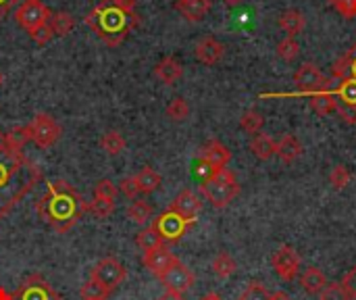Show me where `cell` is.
I'll return each mask as SVG.
<instances>
[{
	"label": "cell",
	"instance_id": "cell-1",
	"mask_svg": "<svg viewBox=\"0 0 356 300\" xmlns=\"http://www.w3.org/2000/svg\"><path fill=\"white\" fill-rule=\"evenodd\" d=\"M40 180V167L23 155V148L8 142L6 132H0V219L6 217Z\"/></svg>",
	"mask_w": 356,
	"mask_h": 300
},
{
	"label": "cell",
	"instance_id": "cell-2",
	"mask_svg": "<svg viewBox=\"0 0 356 300\" xmlns=\"http://www.w3.org/2000/svg\"><path fill=\"white\" fill-rule=\"evenodd\" d=\"M38 215L58 234H67L86 213V200L65 180L48 182L44 196L35 205Z\"/></svg>",
	"mask_w": 356,
	"mask_h": 300
},
{
	"label": "cell",
	"instance_id": "cell-3",
	"mask_svg": "<svg viewBox=\"0 0 356 300\" xmlns=\"http://www.w3.org/2000/svg\"><path fill=\"white\" fill-rule=\"evenodd\" d=\"M86 23L106 46H119L140 23L136 0H100L88 13Z\"/></svg>",
	"mask_w": 356,
	"mask_h": 300
},
{
	"label": "cell",
	"instance_id": "cell-4",
	"mask_svg": "<svg viewBox=\"0 0 356 300\" xmlns=\"http://www.w3.org/2000/svg\"><path fill=\"white\" fill-rule=\"evenodd\" d=\"M200 192L215 209H225L238 196L240 186L229 169H217L200 182Z\"/></svg>",
	"mask_w": 356,
	"mask_h": 300
},
{
	"label": "cell",
	"instance_id": "cell-5",
	"mask_svg": "<svg viewBox=\"0 0 356 300\" xmlns=\"http://www.w3.org/2000/svg\"><path fill=\"white\" fill-rule=\"evenodd\" d=\"M125 278H127V269L115 257H106V259L98 261L90 271V280H94L108 292H115L125 282Z\"/></svg>",
	"mask_w": 356,
	"mask_h": 300
},
{
	"label": "cell",
	"instance_id": "cell-6",
	"mask_svg": "<svg viewBox=\"0 0 356 300\" xmlns=\"http://www.w3.org/2000/svg\"><path fill=\"white\" fill-rule=\"evenodd\" d=\"M27 127L31 134V142L40 148H50L60 138V125L48 113H38L31 123H27Z\"/></svg>",
	"mask_w": 356,
	"mask_h": 300
},
{
	"label": "cell",
	"instance_id": "cell-7",
	"mask_svg": "<svg viewBox=\"0 0 356 300\" xmlns=\"http://www.w3.org/2000/svg\"><path fill=\"white\" fill-rule=\"evenodd\" d=\"M152 226H154V230L161 234L163 242H165V244H171V242L181 240V236H184L194 223L188 221V219H184V217L177 215L175 211L167 209L165 213H161V215L152 221Z\"/></svg>",
	"mask_w": 356,
	"mask_h": 300
},
{
	"label": "cell",
	"instance_id": "cell-8",
	"mask_svg": "<svg viewBox=\"0 0 356 300\" xmlns=\"http://www.w3.org/2000/svg\"><path fill=\"white\" fill-rule=\"evenodd\" d=\"M294 84H296L300 94H317V92H323V90H332L334 79L325 77L313 63H307L296 71Z\"/></svg>",
	"mask_w": 356,
	"mask_h": 300
},
{
	"label": "cell",
	"instance_id": "cell-9",
	"mask_svg": "<svg viewBox=\"0 0 356 300\" xmlns=\"http://www.w3.org/2000/svg\"><path fill=\"white\" fill-rule=\"evenodd\" d=\"M50 15H52L50 8H48L42 0H23L21 6H19L17 13H15V19H17V23L29 33L31 29H35V27L48 23V21H50Z\"/></svg>",
	"mask_w": 356,
	"mask_h": 300
},
{
	"label": "cell",
	"instance_id": "cell-10",
	"mask_svg": "<svg viewBox=\"0 0 356 300\" xmlns=\"http://www.w3.org/2000/svg\"><path fill=\"white\" fill-rule=\"evenodd\" d=\"M161 284H163V288L167 290V292H177V294H184V292H188L192 286H194V282H196V278H194V274L177 259L161 278Z\"/></svg>",
	"mask_w": 356,
	"mask_h": 300
},
{
	"label": "cell",
	"instance_id": "cell-11",
	"mask_svg": "<svg viewBox=\"0 0 356 300\" xmlns=\"http://www.w3.org/2000/svg\"><path fill=\"white\" fill-rule=\"evenodd\" d=\"M271 263H273L275 274H277L284 282L296 280V276H298V271H300V255H298L292 246H288V244H284V246H280V248L275 251Z\"/></svg>",
	"mask_w": 356,
	"mask_h": 300
},
{
	"label": "cell",
	"instance_id": "cell-12",
	"mask_svg": "<svg viewBox=\"0 0 356 300\" xmlns=\"http://www.w3.org/2000/svg\"><path fill=\"white\" fill-rule=\"evenodd\" d=\"M15 300H60V297L42 276L33 274L15 292Z\"/></svg>",
	"mask_w": 356,
	"mask_h": 300
},
{
	"label": "cell",
	"instance_id": "cell-13",
	"mask_svg": "<svg viewBox=\"0 0 356 300\" xmlns=\"http://www.w3.org/2000/svg\"><path fill=\"white\" fill-rule=\"evenodd\" d=\"M175 261H177V257L167 248V244L156 246V248H152V251H146L144 257H142L144 267H146L150 274H154L156 278H161Z\"/></svg>",
	"mask_w": 356,
	"mask_h": 300
},
{
	"label": "cell",
	"instance_id": "cell-14",
	"mask_svg": "<svg viewBox=\"0 0 356 300\" xmlns=\"http://www.w3.org/2000/svg\"><path fill=\"white\" fill-rule=\"evenodd\" d=\"M200 161L207 163L213 171L217 169H225L227 163L232 161V150L221 144L219 140H209L202 148H200Z\"/></svg>",
	"mask_w": 356,
	"mask_h": 300
},
{
	"label": "cell",
	"instance_id": "cell-15",
	"mask_svg": "<svg viewBox=\"0 0 356 300\" xmlns=\"http://www.w3.org/2000/svg\"><path fill=\"white\" fill-rule=\"evenodd\" d=\"M169 209L175 211L177 215H181L184 219L196 223V217H198L200 211H202V200H200V196H198L196 192L184 190V192H179V194L175 196V200L171 203Z\"/></svg>",
	"mask_w": 356,
	"mask_h": 300
},
{
	"label": "cell",
	"instance_id": "cell-16",
	"mask_svg": "<svg viewBox=\"0 0 356 300\" xmlns=\"http://www.w3.org/2000/svg\"><path fill=\"white\" fill-rule=\"evenodd\" d=\"M194 54H196V58H198L202 65H217V63L223 58V54H225V46H223L217 38L207 35V38H202V40L196 44Z\"/></svg>",
	"mask_w": 356,
	"mask_h": 300
},
{
	"label": "cell",
	"instance_id": "cell-17",
	"mask_svg": "<svg viewBox=\"0 0 356 300\" xmlns=\"http://www.w3.org/2000/svg\"><path fill=\"white\" fill-rule=\"evenodd\" d=\"M154 75H156L163 84L173 86V84L184 75V67H181V63H179L175 56H165V58H161V61L156 63Z\"/></svg>",
	"mask_w": 356,
	"mask_h": 300
},
{
	"label": "cell",
	"instance_id": "cell-18",
	"mask_svg": "<svg viewBox=\"0 0 356 300\" xmlns=\"http://www.w3.org/2000/svg\"><path fill=\"white\" fill-rule=\"evenodd\" d=\"M346 77H355L356 79V42L344 56H340L334 63V69H332V79L342 81Z\"/></svg>",
	"mask_w": 356,
	"mask_h": 300
},
{
	"label": "cell",
	"instance_id": "cell-19",
	"mask_svg": "<svg viewBox=\"0 0 356 300\" xmlns=\"http://www.w3.org/2000/svg\"><path fill=\"white\" fill-rule=\"evenodd\" d=\"M275 155H277L284 163H294V161L302 155V144H300V140H298L296 136L286 134V136L277 142Z\"/></svg>",
	"mask_w": 356,
	"mask_h": 300
},
{
	"label": "cell",
	"instance_id": "cell-20",
	"mask_svg": "<svg viewBox=\"0 0 356 300\" xmlns=\"http://www.w3.org/2000/svg\"><path fill=\"white\" fill-rule=\"evenodd\" d=\"M134 180H136V186H138V192H140V194H152V192H156V190L161 188V182H163L161 173L154 171L152 167L140 169V171L134 175Z\"/></svg>",
	"mask_w": 356,
	"mask_h": 300
},
{
	"label": "cell",
	"instance_id": "cell-21",
	"mask_svg": "<svg viewBox=\"0 0 356 300\" xmlns=\"http://www.w3.org/2000/svg\"><path fill=\"white\" fill-rule=\"evenodd\" d=\"M175 6L188 21H202L211 10V0H177Z\"/></svg>",
	"mask_w": 356,
	"mask_h": 300
},
{
	"label": "cell",
	"instance_id": "cell-22",
	"mask_svg": "<svg viewBox=\"0 0 356 300\" xmlns=\"http://www.w3.org/2000/svg\"><path fill=\"white\" fill-rule=\"evenodd\" d=\"M300 286H302V290L309 292V294H321V290L327 286V278H325V274H323L321 269L309 267V269H305L302 276H300Z\"/></svg>",
	"mask_w": 356,
	"mask_h": 300
},
{
	"label": "cell",
	"instance_id": "cell-23",
	"mask_svg": "<svg viewBox=\"0 0 356 300\" xmlns=\"http://www.w3.org/2000/svg\"><path fill=\"white\" fill-rule=\"evenodd\" d=\"M311 106L317 115L321 117H327L332 113H336V106H338V96L332 92V90H323V92H317V94H311Z\"/></svg>",
	"mask_w": 356,
	"mask_h": 300
},
{
	"label": "cell",
	"instance_id": "cell-24",
	"mask_svg": "<svg viewBox=\"0 0 356 300\" xmlns=\"http://www.w3.org/2000/svg\"><path fill=\"white\" fill-rule=\"evenodd\" d=\"M275 146H277V142H275L269 134H263V132L254 134L252 140H250V150H252V155H254L257 159H261V161L271 159V157L275 155Z\"/></svg>",
	"mask_w": 356,
	"mask_h": 300
},
{
	"label": "cell",
	"instance_id": "cell-25",
	"mask_svg": "<svg viewBox=\"0 0 356 300\" xmlns=\"http://www.w3.org/2000/svg\"><path fill=\"white\" fill-rule=\"evenodd\" d=\"M280 27H282L290 38L298 35V33L305 29V17H302V13L296 10V8L284 10L282 17H280Z\"/></svg>",
	"mask_w": 356,
	"mask_h": 300
},
{
	"label": "cell",
	"instance_id": "cell-26",
	"mask_svg": "<svg viewBox=\"0 0 356 300\" xmlns=\"http://www.w3.org/2000/svg\"><path fill=\"white\" fill-rule=\"evenodd\" d=\"M125 215H127V219H129L131 223H136V226H146V223H150V219H152V207H150L146 200H138V198H136V200L129 203Z\"/></svg>",
	"mask_w": 356,
	"mask_h": 300
},
{
	"label": "cell",
	"instance_id": "cell-27",
	"mask_svg": "<svg viewBox=\"0 0 356 300\" xmlns=\"http://www.w3.org/2000/svg\"><path fill=\"white\" fill-rule=\"evenodd\" d=\"M50 29H52V33L54 35H67V33H71L73 31V27H75V17L73 15H69V13H52L50 15Z\"/></svg>",
	"mask_w": 356,
	"mask_h": 300
},
{
	"label": "cell",
	"instance_id": "cell-28",
	"mask_svg": "<svg viewBox=\"0 0 356 300\" xmlns=\"http://www.w3.org/2000/svg\"><path fill=\"white\" fill-rule=\"evenodd\" d=\"M238 265L234 261V257L229 253H219L215 259H213V274L221 280H227L236 274Z\"/></svg>",
	"mask_w": 356,
	"mask_h": 300
},
{
	"label": "cell",
	"instance_id": "cell-29",
	"mask_svg": "<svg viewBox=\"0 0 356 300\" xmlns=\"http://www.w3.org/2000/svg\"><path fill=\"white\" fill-rule=\"evenodd\" d=\"M136 244L146 253V251H152V248H156V246H163L165 242H163L161 234L154 230V226L150 223V228H144V230L136 236Z\"/></svg>",
	"mask_w": 356,
	"mask_h": 300
},
{
	"label": "cell",
	"instance_id": "cell-30",
	"mask_svg": "<svg viewBox=\"0 0 356 300\" xmlns=\"http://www.w3.org/2000/svg\"><path fill=\"white\" fill-rule=\"evenodd\" d=\"M100 146L108 152V155H121L123 150H125V146H127V142H125V138L119 134V132H115V129H108L104 136H102V140H100Z\"/></svg>",
	"mask_w": 356,
	"mask_h": 300
},
{
	"label": "cell",
	"instance_id": "cell-31",
	"mask_svg": "<svg viewBox=\"0 0 356 300\" xmlns=\"http://www.w3.org/2000/svg\"><path fill=\"white\" fill-rule=\"evenodd\" d=\"M336 96L340 98V102L344 104H355L356 106V79L355 77H346L342 81L336 84Z\"/></svg>",
	"mask_w": 356,
	"mask_h": 300
},
{
	"label": "cell",
	"instance_id": "cell-32",
	"mask_svg": "<svg viewBox=\"0 0 356 300\" xmlns=\"http://www.w3.org/2000/svg\"><path fill=\"white\" fill-rule=\"evenodd\" d=\"M263 125H265V119H263V115L259 111H252L250 109V111H246L240 117V127L244 132H248V134H259L263 129Z\"/></svg>",
	"mask_w": 356,
	"mask_h": 300
},
{
	"label": "cell",
	"instance_id": "cell-33",
	"mask_svg": "<svg viewBox=\"0 0 356 300\" xmlns=\"http://www.w3.org/2000/svg\"><path fill=\"white\" fill-rule=\"evenodd\" d=\"M108 290L102 288L100 284H96L94 280L83 282V286L79 288V299L81 300H106L108 299Z\"/></svg>",
	"mask_w": 356,
	"mask_h": 300
},
{
	"label": "cell",
	"instance_id": "cell-34",
	"mask_svg": "<svg viewBox=\"0 0 356 300\" xmlns=\"http://www.w3.org/2000/svg\"><path fill=\"white\" fill-rule=\"evenodd\" d=\"M167 115L169 119L173 121H186L190 117V104L181 98V96H175L169 104H167Z\"/></svg>",
	"mask_w": 356,
	"mask_h": 300
},
{
	"label": "cell",
	"instance_id": "cell-35",
	"mask_svg": "<svg viewBox=\"0 0 356 300\" xmlns=\"http://www.w3.org/2000/svg\"><path fill=\"white\" fill-rule=\"evenodd\" d=\"M115 209V203L113 200H100V198H94L90 203H86V213H92L96 219H106Z\"/></svg>",
	"mask_w": 356,
	"mask_h": 300
},
{
	"label": "cell",
	"instance_id": "cell-36",
	"mask_svg": "<svg viewBox=\"0 0 356 300\" xmlns=\"http://www.w3.org/2000/svg\"><path fill=\"white\" fill-rule=\"evenodd\" d=\"M277 54L286 61V63H292V61H296V56L300 54V46H298V42L294 40V38H284L280 44H277Z\"/></svg>",
	"mask_w": 356,
	"mask_h": 300
},
{
	"label": "cell",
	"instance_id": "cell-37",
	"mask_svg": "<svg viewBox=\"0 0 356 300\" xmlns=\"http://www.w3.org/2000/svg\"><path fill=\"white\" fill-rule=\"evenodd\" d=\"M350 180H353V175H350L348 167H344V165H336L330 173V182L336 190H344L350 184Z\"/></svg>",
	"mask_w": 356,
	"mask_h": 300
},
{
	"label": "cell",
	"instance_id": "cell-38",
	"mask_svg": "<svg viewBox=\"0 0 356 300\" xmlns=\"http://www.w3.org/2000/svg\"><path fill=\"white\" fill-rule=\"evenodd\" d=\"M271 299V294H269V290L263 286V284H259V282H250L248 286H246V290L240 294V299L238 300H269Z\"/></svg>",
	"mask_w": 356,
	"mask_h": 300
},
{
	"label": "cell",
	"instance_id": "cell-39",
	"mask_svg": "<svg viewBox=\"0 0 356 300\" xmlns=\"http://www.w3.org/2000/svg\"><path fill=\"white\" fill-rule=\"evenodd\" d=\"M117 196V186L111 182V180H100L96 186H94V198H100V200H115Z\"/></svg>",
	"mask_w": 356,
	"mask_h": 300
},
{
	"label": "cell",
	"instance_id": "cell-40",
	"mask_svg": "<svg viewBox=\"0 0 356 300\" xmlns=\"http://www.w3.org/2000/svg\"><path fill=\"white\" fill-rule=\"evenodd\" d=\"M52 35H54V33H52V29H50V23H44V25H40V27H35V29L29 31V38H31L35 44H40V46L48 44Z\"/></svg>",
	"mask_w": 356,
	"mask_h": 300
},
{
	"label": "cell",
	"instance_id": "cell-41",
	"mask_svg": "<svg viewBox=\"0 0 356 300\" xmlns=\"http://www.w3.org/2000/svg\"><path fill=\"white\" fill-rule=\"evenodd\" d=\"M319 300H348L346 292L342 290L340 284H327L321 294H319Z\"/></svg>",
	"mask_w": 356,
	"mask_h": 300
},
{
	"label": "cell",
	"instance_id": "cell-42",
	"mask_svg": "<svg viewBox=\"0 0 356 300\" xmlns=\"http://www.w3.org/2000/svg\"><path fill=\"white\" fill-rule=\"evenodd\" d=\"M330 2L342 17H346V19L356 17V0H330Z\"/></svg>",
	"mask_w": 356,
	"mask_h": 300
},
{
	"label": "cell",
	"instance_id": "cell-43",
	"mask_svg": "<svg viewBox=\"0 0 356 300\" xmlns=\"http://www.w3.org/2000/svg\"><path fill=\"white\" fill-rule=\"evenodd\" d=\"M342 290L346 292V297L348 300H356V267H353L348 274H346V278L342 280Z\"/></svg>",
	"mask_w": 356,
	"mask_h": 300
},
{
	"label": "cell",
	"instance_id": "cell-44",
	"mask_svg": "<svg viewBox=\"0 0 356 300\" xmlns=\"http://www.w3.org/2000/svg\"><path fill=\"white\" fill-rule=\"evenodd\" d=\"M336 113L342 117V121H346L348 125H355L356 123V106L355 104H344L338 100V106H336Z\"/></svg>",
	"mask_w": 356,
	"mask_h": 300
},
{
	"label": "cell",
	"instance_id": "cell-45",
	"mask_svg": "<svg viewBox=\"0 0 356 300\" xmlns=\"http://www.w3.org/2000/svg\"><path fill=\"white\" fill-rule=\"evenodd\" d=\"M119 190L129 198V200H136V196L140 194L138 192V186H136V180H134V175H129V177H123L121 180V184H119Z\"/></svg>",
	"mask_w": 356,
	"mask_h": 300
},
{
	"label": "cell",
	"instance_id": "cell-46",
	"mask_svg": "<svg viewBox=\"0 0 356 300\" xmlns=\"http://www.w3.org/2000/svg\"><path fill=\"white\" fill-rule=\"evenodd\" d=\"M15 2H17V0H0V19H4V17L8 15V10L13 8Z\"/></svg>",
	"mask_w": 356,
	"mask_h": 300
},
{
	"label": "cell",
	"instance_id": "cell-47",
	"mask_svg": "<svg viewBox=\"0 0 356 300\" xmlns=\"http://www.w3.org/2000/svg\"><path fill=\"white\" fill-rule=\"evenodd\" d=\"M156 300H186V297L184 294H177V292H167L165 290Z\"/></svg>",
	"mask_w": 356,
	"mask_h": 300
},
{
	"label": "cell",
	"instance_id": "cell-48",
	"mask_svg": "<svg viewBox=\"0 0 356 300\" xmlns=\"http://www.w3.org/2000/svg\"><path fill=\"white\" fill-rule=\"evenodd\" d=\"M0 300H15V294H8L4 288H0Z\"/></svg>",
	"mask_w": 356,
	"mask_h": 300
},
{
	"label": "cell",
	"instance_id": "cell-49",
	"mask_svg": "<svg viewBox=\"0 0 356 300\" xmlns=\"http://www.w3.org/2000/svg\"><path fill=\"white\" fill-rule=\"evenodd\" d=\"M200 300H223V299H221L217 292H209V294H204V297H202Z\"/></svg>",
	"mask_w": 356,
	"mask_h": 300
},
{
	"label": "cell",
	"instance_id": "cell-50",
	"mask_svg": "<svg viewBox=\"0 0 356 300\" xmlns=\"http://www.w3.org/2000/svg\"><path fill=\"white\" fill-rule=\"evenodd\" d=\"M269 300H292V299H290L286 292H277V294H273V297H271Z\"/></svg>",
	"mask_w": 356,
	"mask_h": 300
},
{
	"label": "cell",
	"instance_id": "cell-51",
	"mask_svg": "<svg viewBox=\"0 0 356 300\" xmlns=\"http://www.w3.org/2000/svg\"><path fill=\"white\" fill-rule=\"evenodd\" d=\"M225 2H227V4H232V6H234V4H238V2H242V0H225Z\"/></svg>",
	"mask_w": 356,
	"mask_h": 300
},
{
	"label": "cell",
	"instance_id": "cell-52",
	"mask_svg": "<svg viewBox=\"0 0 356 300\" xmlns=\"http://www.w3.org/2000/svg\"><path fill=\"white\" fill-rule=\"evenodd\" d=\"M2 81H4V75H2V71H0V86H2Z\"/></svg>",
	"mask_w": 356,
	"mask_h": 300
}]
</instances>
